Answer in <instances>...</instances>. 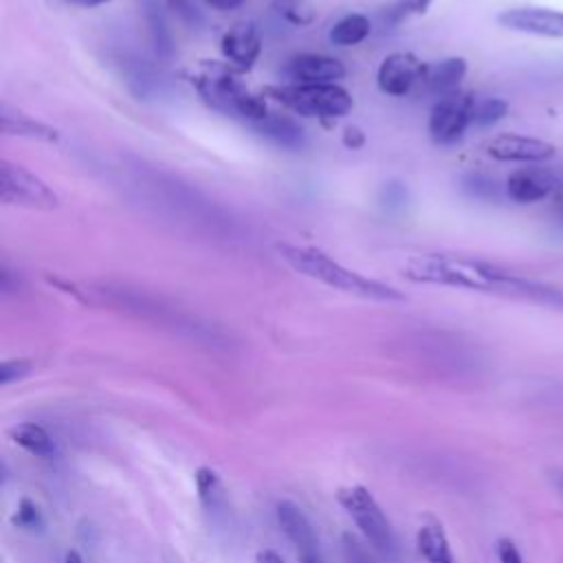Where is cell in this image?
I'll return each instance as SVG.
<instances>
[{
	"label": "cell",
	"mask_w": 563,
	"mask_h": 563,
	"mask_svg": "<svg viewBox=\"0 0 563 563\" xmlns=\"http://www.w3.org/2000/svg\"><path fill=\"white\" fill-rule=\"evenodd\" d=\"M402 275L416 284H440L453 288H468L477 292H488L497 297L530 301L550 308H563V292L541 282H532L523 275L499 268L490 262L444 255V253H422L407 260Z\"/></svg>",
	"instance_id": "1"
},
{
	"label": "cell",
	"mask_w": 563,
	"mask_h": 563,
	"mask_svg": "<svg viewBox=\"0 0 563 563\" xmlns=\"http://www.w3.org/2000/svg\"><path fill=\"white\" fill-rule=\"evenodd\" d=\"M279 257L297 273L317 279L330 288L365 297V299H376V301H402L405 295L396 290L394 286H387L383 282L369 279L356 271L345 268L341 262L330 257L325 251L314 249V246H299V244H288L279 242L277 244Z\"/></svg>",
	"instance_id": "2"
},
{
	"label": "cell",
	"mask_w": 563,
	"mask_h": 563,
	"mask_svg": "<svg viewBox=\"0 0 563 563\" xmlns=\"http://www.w3.org/2000/svg\"><path fill=\"white\" fill-rule=\"evenodd\" d=\"M196 88H198L200 97L207 101V106H211L213 110H218L227 117H238L253 125L268 114L266 101L262 97L253 95L227 68L211 66L196 79Z\"/></svg>",
	"instance_id": "3"
},
{
	"label": "cell",
	"mask_w": 563,
	"mask_h": 563,
	"mask_svg": "<svg viewBox=\"0 0 563 563\" xmlns=\"http://www.w3.org/2000/svg\"><path fill=\"white\" fill-rule=\"evenodd\" d=\"M266 92L292 112L317 119L345 117L354 106L350 92L336 84H288L271 86Z\"/></svg>",
	"instance_id": "4"
},
{
	"label": "cell",
	"mask_w": 563,
	"mask_h": 563,
	"mask_svg": "<svg viewBox=\"0 0 563 563\" xmlns=\"http://www.w3.org/2000/svg\"><path fill=\"white\" fill-rule=\"evenodd\" d=\"M336 499L343 506V510L352 517L356 528L363 532V537L387 559H396L398 554L396 534L383 508L374 499V495L365 486L352 484V486L339 488Z\"/></svg>",
	"instance_id": "5"
},
{
	"label": "cell",
	"mask_w": 563,
	"mask_h": 563,
	"mask_svg": "<svg viewBox=\"0 0 563 563\" xmlns=\"http://www.w3.org/2000/svg\"><path fill=\"white\" fill-rule=\"evenodd\" d=\"M0 198L4 205L51 211L59 207L57 194L22 165L0 161Z\"/></svg>",
	"instance_id": "6"
},
{
	"label": "cell",
	"mask_w": 563,
	"mask_h": 563,
	"mask_svg": "<svg viewBox=\"0 0 563 563\" xmlns=\"http://www.w3.org/2000/svg\"><path fill=\"white\" fill-rule=\"evenodd\" d=\"M475 99L466 92H451L440 97L429 114V134L440 145L460 141L466 128L473 123Z\"/></svg>",
	"instance_id": "7"
},
{
	"label": "cell",
	"mask_w": 563,
	"mask_h": 563,
	"mask_svg": "<svg viewBox=\"0 0 563 563\" xmlns=\"http://www.w3.org/2000/svg\"><path fill=\"white\" fill-rule=\"evenodd\" d=\"M497 22L517 33L563 40V11L548 7H512L497 15Z\"/></svg>",
	"instance_id": "8"
},
{
	"label": "cell",
	"mask_w": 563,
	"mask_h": 563,
	"mask_svg": "<svg viewBox=\"0 0 563 563\" xmlns=\"http://www.w3.org/2000/svg\"><path fill=\"white\" fill-rule=\"evenodd\" d=\"M486 154L504 163H545L556 154V147L543 139L526 134H497L486 143Z\"/></svg>",
	"instance_id": "9"
},
{
	"label": "cell",
	"mask_w": 563,
	"mask_h": 563,
	"mask_svg": "<svg viewBox=\"0 0 563 563\" xmlns=\"http://www.w3.org/2000/svg\"><path fill=\"white\" fill-rule=\"evenodd\" d=\"M427 64L413 53H391L378 66V88L391 97H405L418 81L422 84Z\"/></svg>",
	"instance_id": "10"
},
{
	"label": "cell",
	"mask_w": 563,
	"mask_h": 563,
	"mask_svg": "<svg viewBox=\"0 0 563 563\" xmlns=\"http://www.w3.org/2000/svg\"><path fill=\"white\" fill-rule=\"evenodd\" d=\"M556 189V176L545 167H519L506 180V194L512 202L532 205L548 198Z\"/></svg>",
	"instance_id": "11"
},
{
	"label": "cell",
	"mask_w": 563,
	"mask_h": 563,
	"mask_svg": "<svg viewBox=\"0 0 563 563\" xmlns=\"http://www.w3.org/2000/svg\"><path fill=\"white\" fill-rule=\"evenodd\" d=\"M222 55L238 70H249L262 53V35L253 22H235L220 40Z\"/></svg>",
	"instance_id": "12"
},
{
	"label": "cell",
	"mask_w": 563,
	"mask_h": 563,
	"mask_svg": "<svg viewBox=\"0 0 563 563\" xmlns=\"http://www.w3.org/2000/svg\"><path fill=\"white\" fill-rule=\"evenodd\" d=\"M286 75L295 79V84H334L336 79H343L345 68L334 57L301 53L288 59Z\"/></svg>",
	"instance_id": "13"
},
{
	"label": "cell",
	"mask_w": 563,
	"mask_h": 563,
	"mask_svg": "<svg viewBox=\"0 0 563 563\" xmlns=\"http://www.w3.org/2000/svg\"><path fill=\"white\" fill-rule=\"evenodd\" d=\"M0 125H2V132L9 136H26V139L44 141V143L59 141V132L55 128L24 114L18 108H11L9 103H2V108H0Z\"/></svg>",
	"instance_id": "14"
},
{
	"label": "cell",
	"mask_w": 563,
	"mask_h": 563,
	"mask_svg": "<svg viewBox=\"0 0 563 563\" xmlns=\"http://www.w3.org/2000/svg\"><path fill=\"white\" fill-rule=\"evenodd\" d=\"M464 75H466V59L446 57V59L427 64L422 84L427 86L429 92H433L438 97H444V95L457 92V86L464 79Z\"/></svg>",
	"instance_id": "15"
},
{
	"label": "cell",
	"mask_w": 563,
	"mask_h": 563,
	"mask_svg": "<svg viewBox=\"0 0 563 563\" xmlns=\"http://www.w3.org/2000/svg\"><path fill=\"white\" fill-rule=\"evenodd\" d=\"M7 435L22 446L26 453L44 460H53L59 455V449L55 440L48 435V431L35 422H20L7 429Z\"/></svg>",
	"instance_id": "16"
},
{
	"label": "cell",
	"mask_w": 563,
	"mask_h": 563,
	"mask_svg": "<svg viewBox=\"0 0 563 563\" xmlns=\"http://www.w3.org/2000/svg\"><path fill=\"white\" fill-rule=\"evenodd\" d=\"M253 128L271 139L273 143L282 145V147H288V150H299L303 145V130L301 125L290 119V117H284V114H275V112H268L262 121L253 123Z\"/></svg>",
	"instance_id": "17"
},
{
	"label": "cell",
	"mask_w": 563,
	"mask_h": 563,
	"mask_svg": "<svg viewBox=\"0 0 563 563\" xmlns=\"http://www.w3.org/2000/svg\"><path fill=\"white\" fill-rule=\"evenodd\" d=\"M416 545L427 563H455L449 539L440 523L420 526L416 534Z\"/></svg>",
	"instance_id": "18"
},
{
	"label": "cell",
	"mask_w": 563,
	"mask_h": 563,
	"mask_svg": "<svg viewBox=\"0 0 563 563\" xmlns=\"http://www.w3.org/2000/svg\"><path fill=\"white\" fill-rule=\"evenodd\" d=\"M198 499L205 506L207 512H218L224 506V486L220 482V475L211 466H200L194 475Z\"/></svg>",
	"instance_id": "19"
},
{
	"label": "cell",
	"mask_w": 563,
	"mask_h": 563,
	"mask_svg": "<svg viewBox=\"0 0 563 563\" xmlns=\"http://www.w3.org/2000/svg\"><path fill=\"white\" fill-rule=\"evenodd\" d=\"M369 29L372 24L363 13H350L330 29L328 37L336 46H354L369 35Z\"/></svg>",
	"instance_id": "20"
},
{
	"label": "cell",
	"mask_w": 563,
	"mask_h": 563,
	"mask_svg": "<svg viewBox=\"0 0 563 563\" xmlns=\"http://www.w3.org/2000/svg\"><path fill=\"white\" fill-rule=\"evenodd\" d=\"M271 9L292 26H308L317 18V11L308 0H271Z\"/></svg>",
	"instance_id": "21"
},
{
	"label": "cell",
	"mask_w": 563,
	"mask_h": 563,
	"mask_svg": "<svg viewBox=\"0 0 563 563\" xmlns=\"http://www.w3.org/2000/svg\"><path fill=\"white\" fill-rule=\"evenodd\" d=\"M508 112V103L499 97H486L482 101H475V108H473V123L475 125H482V128H488V125H495L497 121H501Z\"/></svg>",
	"instance_id": "22"
},
{
	"label": "cell",
	"mask_w": 563,
	"mask_h": 563,
	"mask_svg": "<svg viewBox=\"0 0 563 563\" xmlns=\"http://www.w3.org/2000/svg\"><path fill=\"white\" fill-rule=\"evenodd\" d=\"M11 523L15 528H22V530H29V532H42L44 530V517H42L37 504L31 501L29 497L20 499L18 508L11 515Z\"/></svg>",
	"instance_id": "23"
},
{
	"label": "cell",
	"mask_w": 563,
	"mask_h": 563,
	"mask_svg": "<svg viewBox=\"0 0 563 563\" xmlns=\"http://www.w3.org/2000/svg\"><path fill=\"white\" fill-rule=\"evenodd\" d=\"M33 363L29 358H9L0 363V385H9L13 380L24 378L26 374H31Z\"/></svg>",
	"instance_id": "24"
},
{
	"label": "cell",
	"mask_w": 563,
	"mask_h": 563,
	"mask_svg": "<svg viewBox=\"0 0 563 563\" xmlns=\"http://www.w3.org/2000/svg\"><path fill=\"white\" fill-rule=\"evenodd\" d=\"M433 4V0H396L391 7H389V18L394 22H400L402 18L407 15H422L427 13V9Z\"/></svg>",
	"instance_id": "25"
},
{
	"label": "cell",
	"mask_w": 563,
	"mask_h": 563,
	"mask_svg": "<svg viewBox=\"0 0 563 563\" xmlns=\"http://www.w3.org/2000/svg\"><path fill=\"white\" fill-rule=\"evenodd\" d=\"M464 185H466V189H468L473 196H477V198H493L495 191H497L495 183L488 180V178H484V176H468V178L464 180Z\"/></svg>",
	"instance_id": "26"
},
{
	"label": "cell",
	"mask_w": 563,
	"mask_h": 563,
	"mask_svg": "<svg viewBox=\"0 0 563 563\" xmlns=\"http://www.w3.org/2000/svg\"><path fill=\"white\" fill-rule=\"evenodd\" d=\"M343 550H345L347 563H372L365 548L352 534H343Z\"/></svg>",
	"instance_id": "27"
},
{
	"label": "cell",
	"mask_w": 563,
	"mask_h": 563,
	"mask_svg": "<svg viewBox=\"0 0 563 563\" xmlns=\"http://www.w3.org/2000/svg\"><path fill=\"white\" fill-rule=\"evenodd\" d=\"M495 550H497V559H499V563H523L521 552H519V550H517V545H515L510 539H506V537L497 539Z\"/></svg>",
	"instance_id": "28"
},
{
	"label": "cell",
	"mask_w": 563,
	"mask_h": 563,
	"mask_svg": "<svg viewBox=\"0 0 563 563\" xmlns=\"http://www.w3.org/2000/svg\"><path fill=\"white\" fill-rule=\"evenodd\" d=\"M295 552H297L299 563H323L321 548H319V539H312V541H306V543L295 545Z\"/></svg>",
	"instance_id": "29"
},
{
	"label": "cell",
	"mask_w": 563,
	"mask_h": 563,
	"mask_svg": "<svg viewBox=\"0 0 563 563\" xmlns=\"http://www.w3.org/2000/svg\"><path fill=\"white\" fill-rule=\"evenodd\" d=\"M343 145L350 147V150L363 147V145H365V134H363V130L356 128V125L345 128V132H343Z\"/></svg>",
	"instance_id": "30"
},
{
	"label": "cell",
	"mask_w": 563,
	"mask_h": 563,
	"mask_svg": "<svg viewBox=\"0 0 563 563\" xmlns=\"http://www.w3.org/2000/svg\"><path fill=\"white\" fill-rule=\"evenodd\" d=\"M172 9H176L187 22H196L198 20V11L196 7L191 4V0H167Z\"/></svg>",
	"instance_id": "31"
},
{
	"label": "cell",
	"mask_w": 563,
	"mask_h": 563,
	"mask_svg": "<svg viewBox=\"0 0 563 563\" xmlns=\"http://www.w3.org/2000/svg\"><path fill=\"white\" fill-rule=\"evenodd\" d=\"M211 9H218V11H231V9H238L244 0H205Z\"/></svg>",
	"instance_id": "32"
},
{
	"label": "cell",
	"mask_w": 563,
	"mask_h": 563,
	"mask_svg": "<svg viewBox=\"0 0 563 563\" xmlns=\"http://www.w3.org/2000/svg\"><path fill=\"white\" fill-rule=\"evenodd\" d=\"M255 563H284V559L275 550H260Z\"/></svg>",
	"instance_id": "33"
},
{
	"label": "cell",
	"mask_w": 563,
	"mask_h": 563,
	"mask_svg": "<svg viewBox=\"0 0 563 563\" xmlns=\"http://www.w3.org/2000/svg\"><path fill=\"white\" fill-rule=\"evenodd\" d=\"M64 2H68V4H73V7H84V9H90V7H99V4H106V2H110V0H64Z\"/></svg>",
	"instance_id": "34"
},
{
	"label": "cell",
	"mask_w": 563,
	"mask_h": 563,
	"mask_svg": "<svg viewBox=\"0 0 563 563\" xmlns=\"http://www.w3.org/2000/svg\"><path fill=\"white\" fill-rule=\"evenodd\" d=\"M64 563H84V559H81V554L77 550H68Z\"/></svg>",
	"instance_id": "35"
},
{
	"label": "cell",
	"mask_w": 563,
	"mask_h": 563,
	"mask_svg": "<svg viewBox=\"0 0 563 563\" xmlns=\"http://www.w3.org/2000/svg\"><path fill=\"white\" fill-rule=\"evenodd\" d=\"M554 482H556V486H559V490H561V493H563V475H556V477H554Z\"/></svg>",
	"instance_id": "36"
},
{
	"label": "cell",
	"mask_w": 563,
	"mask_h": 563,
	"mask_svg": "<svg viewBox=\"0 0 563 563\" xmlns=\"http://www.w3.org/2000/svg\"><path fill=\"white\" fill-rule=\"evenodd\" d=\"M561 216H563V211H561Z\"/></svg>",
	"instance_id": "37"
}]
</instances>
